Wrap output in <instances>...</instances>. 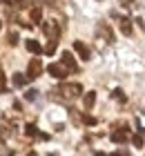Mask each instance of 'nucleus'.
<instances>
[{
	"mask_svg": "<svg viewBox=\"0 0 145 156\" xmlns=\"http://www.w3.org/2000/svg\"><path fill=\"white\" fill-rule=\"evenodd\" d=\"M42 31H45V36L49 38L47 47H45V54L52 56L56 51V45H58V38H60V25L56 23V20H47V23H42Z\"/></svg>",
	"mask_w": 145,
	"mask_h": 156,
	"instance_id": "f257e3e1",
	"label": "nucleus"
},
{
	"mask_svg": "<svg viewBox=\"0 0 145 156\" xmlns=\"http://www.w3.org/2000/svg\"><path fill=\"white\" fill-rule=\"evenodd\" d=\"M58 91H60L65 98H76V96L83 94V85L81 83H67V85H60Z\"/></svg>",
	"mask_w": 145,
	"mask_h": 156,
	"instance_id": "f03ea898",
	"label": "nucleus"
},
{
	"mask_svg": "<svg viewBox=\"0 0 145 156\" xmlns=\"http://www.w3.org/2000/svg\"><path fill=\"white\" fill-rule=\"evenodd\" d=\"M42 74V62H40V58H31L29 60V65H27V78L29 80H34V78H38Z\"/></svg>",
	"mask_w": 145,
	"mask_h": 156,
	"instance_id": "7ed1b4c3",
	"label": "nucleus"
},
{
	"mask_svg": "<svg viewBox=\"0 0 145 156\" xmlns=\"http://www.w3.org/2000/svg\"><path fill=\"white\" fill-rule=\"evenodd\" d=\"M47 72L52 74L54 78H60V80H63V78L67 76V67H65L63 62H52V65L47 67Z\"/></svg>",
	"mask_w": 145,
	"mask_h": 156,
	"instance_id": "20e7f679",
	"label": "nucleus"
},
{
	"mask_svg": "<svg viewBox=\"0 0 145 156\" xmlns=\"http://www.w3.org/2000/svg\"><path fill=\"white\" fill-rule=\"evenodd\" d=\"M60 62L67 67V72H78V65H76L74 56H71L69 51H63V54H60Z\"/></svg>",
	"mask_w": 145,
	"mask_h": 156,
	"instance_id": "39448f33",
	"label": "nucleus"
},
{
	"mask_svg": "<svg viewBox=\"0 0 145 156\" xmlns=\"http://www.w3.org/2000/svg\"><path fill=\"white\" fill-rule=\"evenodd\" d=\"M74 51L81 56L83 60H89V56H92L89 54V47H87L85 42H81V40H74Z\"/></svg>",
	"mask_w": 145,
	"mask_h": 156,
	"instance_id": "423d86ee",
	"label": "nucleus"
},
{
	"mask_svg": "<svg viewBox=\"0 0 145 156\" xmlns=\"http://www.w3.org/2000/svg\"><path fill=\"white\" fill-rule=\"evenodd\" d=\"M25 47H27V51H29V54H36V56L42 54V47H40V42H38V40H27V42H25Z\"/></svg>",
	"mask_w": 145,
	"mask_h": 156,
	"instance_id": "0eeeda50",
	"label": "nucleus"
},
{
	"mask_svg": "<svg viewBox=\"0 0 145 156\" xmlns=\"http://www.w3.org/2000/svg\"><path fill=\"white\" fill-rule=\"evenodd\" d=\"M94 103H96V91H87V94H85V98H83L85 109H92V107H94Z\"/></svg>",
	"mask_w": 145,
	"mask_h": 156,
	"instance_id": "6e6552de",
	"label": "nucleus"
},
{
	"mask_svg": "<svg viewBox=\"0 0 145 156\" xmlns=\"http://www.w3.org/2000/svg\"><path fill=\"white\" fill-rule=\"evenodd\" d=\"M118 27H121V31L125 34V36H132V23H129V18H121Z\"/></svg>",
	"mask_w": 145,
	"mask_h": 156,
	"instance_id": "1a4fd4ad",
	"label": "nucleus"
},
{
	"mask_svg": "<svg viewBox=\"0 0 145 156\" xmlns=\"http://www.w3.org/2000/svg\"><path fill=\"white\" fill-rule=\"evenodd\" d=\"M127 138H129L127 132H112V140H114V143H125Z\"/></svg>",
	"mask_w": 145,
	"mask_h": 156,
	"instance_id": "9d476101",
	"label": "nucleus"
},
{
	"mask_svg": "<svg viewBox=\"0 0 145 156\" xmlns=\"http://www.w3.org/2000/svg\"><path fill=\"white\" fill-rule=\"evenodd\" d=\"M27 80H29V78L25 74H13V87H25Z\"/></svg>",
	"mask_w": 145,
	"mask_h": 156,
	"instance_id": "9b49d317",
	"label": "nucleus"
},
{
	"mask_svg": "<svg viewBox=\"0 0 145 156\" xmlns=\"http://www.w3.org/2000/svg\"><path fill=\"white\" fill-rule=\"evenodd\" d=\"M2 5L5 7H18V9H20V7L27 5V0H2Z\"/></svg>",
	"mask_w": 145,
	"mask_h": 156,
	"instance_id": "f8f14e48",
	"label": "nucleus"
},
{
	"mask_svg": "<svg viewBox=\"0 0 145 156\" xmlns=\"http://www.w3.org/2000/svg\"><path fill=\"white\" fill-rule=\"evenodd\" d=\"M25 134H27V136H38V127L29 123V125H25Z\"/></svg>",
	"mask_w": 145,
	"mask_h": 156,
	"instance_id": "ddd939ff",
	"label": "nucleus"
},
{
	"mask_svg": "<svg viewBox=\"0 0 145 156\" xmlns=\"http://www.w3.org/2000/svg\"><path fill=\"white\" fill-rule=\"evenodd\" d=\"M40 18H42L40 7H34V9H31V20H34V23H40Z\"/></svg>",
	"mask_w": 145,
	"mask_h": 156,
	"instance_id": "4468645a",
	"label": "nucleus"
},
{
	"mask_svg": "<svg viewBox=\"0 0 145 156\" xmlns=\"http://www.w3.org/2000/svg\"><path fill=\"white\" fill-rule=\"evenodd\" d=\"M36 96H38V91H36V89H27L25 91V101H36Z\"/></svg>",
	"mask_w": 145,
	"mask_h": 156,
	"instance_id": "2eb2a0df",
	"label": "nucleus"
},
{
	"mask_svg": "<svg viewBox=\"0 0 145 156\" xmlns=\"http://www.w3.org/2000/svg\"><path fill=\"white\" fill-rule=\"evenodd\" d=\"M132 143H134V147H143V136H141V134H134Z\"/></svg>",
	"mask_w": 145,
	"mask_h": 156,
	"instance_id": "dca6fc26",
	"label": "nucleus"
},
{
	"mask_svg": "<svg viewBox=\"0 0 145 156\" xmlns=\"http://www.w3.org/2000/svg\"><path fill=\"white\" fill-rule=\"evenodd\" d=\"M112 96L116 98V101H121V103H125V101H127V98H125V94H123L121 89H114V94H112Z\"/></svg>",
	"mask_w": 145,
	"mask_h": 156,
	"instance_id": "f3484780",
	"label": "nucleus"
},
{
	"mask_svg": "<svg viewBox=\"0 0 145 156\" xmlns=\"http://www.w3.org/2000/svg\"><path fill=\"white\" fill-rule=\"evenodd\" d=\"M83 123H85V125H96V118H94V116H87V114H85V116H83Z\"/></svg>",
	"mask_w": 145,
	"mask_h": 156,
	"instance_id": "a211bd4d",
	"label": "nucleus"
},
{
	"mask_svg": "<svg viewBox=\"0 0 145 156\" xmlns=\"http://www.w3.org/2000/svg\"><path fill=\"white\" fill-rule=\"evenodd\" d=\"M9 45H18V34H9Z\"/></svg>",
	"mask_w": 145,
	"mask_h": 156,
	"instance_id": "6ab92c4d",
	"label": "nucleus"
},
{
	"mask_svg": "<svg viewBox=\"0 0 145 156\" xmlns=\"http://www.w3.org/2000/svg\"><path fill=\"white\" fill-rule=\"evenodd\" d=\"M2 91H7V83H5V76L0 74V94H2Z\"/></svg>",
	"mask_w": 145,
	"mask_h": 156,
	"instance_id": "aec40b11",
	"label": "nucleus"
},
{
	"mask_svg": "<svg viewBox=\"0 0 145 156\" xmlns=\"http://www.w3.org/2000/svg\"><path fill=\"white\" fill-rule=\"evenodd\" d=\"M0 29H2V23H0Z\"/></svg>",
	"mask_w": 145,
	"mask_h": 156,
	"instance_id": "412c9836",
	"label": "nucleus"
},
{
	"mask_svg": "<svg viewBox=\"0 0 145 156\" xmlns=\"http://www.w3.org/2000/svg\"><path fill=\"white\" fill-rule=\"evenodd\" d=\"M143 136H145V129H143Z\"/></svg>",
	"mask_w": 145,
	"mask_h": 156,
	"instance_id": "4be33fe9",
	"label": "nucleus"
}]
</instances>
